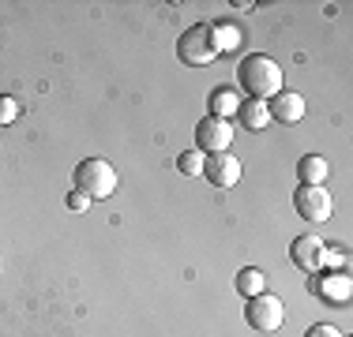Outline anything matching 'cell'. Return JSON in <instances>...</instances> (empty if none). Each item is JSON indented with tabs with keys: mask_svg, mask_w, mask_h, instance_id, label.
<instances>
[{
	"mask_svg": "<svg viewBox=\"0 0 353 337\" xmlns=\"http://www.w3.org/2000/svg\"><path fill=\"white\" fill-rule=\"evenodd\" d=\"M237 83L252 101H267L282 90V67L267 53H252L237 64Z\"/></svg>",
	"mask_w": 353,
	"mask_h": 337,
	"instance_id": "1",
	"label": "cell"
},
{
	"mask_svg": "<svg viewBox=\"0 0 353 337\" xmlns=\"http://www.w3.org/2000/svg\"><path fill=\"white\" fill-rule=\"evenodd\" d=\"M72 184H75L72 191H79V195H87L90 202H98V199H109L121 188V176H117V168L109 165L105 157H83L72 173Z\"/></svg>",
	"mask_w": 353,
	"mask_h": 337,
	"instance_id": "2",
	"label": "cell"
},
{
	"mask_svg": "<svg viewBox=\"0 0 353 337\" xmlns=\"http://www.w3.org/2000/svg\"><path fill=\"white\" fill-rule=\"evenodd\" d=\"M176 56H181V64H188V67H207L211 64L218 56L214 23H192V27L181 34V41H176Z\"/></svg>",
	"mask_w": 353,
	"mask_h": 337,
	"instance_id": "3",
	"label": "cell"
},
{
	"mask_svg": "<svg viewBox=\"0 0 353 337\" xmlns=\"http://www.w3.org/2000/svg\"><path fill=\"white\" fill-rule=\"evenodd\" d=\"M245 318H248V326H252L256 334H274V330H282V323H285V307H282L279 296H271V292H259V296L248 300Z\"/></svg>",
	"mask_w": 353,
	"mask_h": 337,
	"instance_id": "4",
	"label": "cell"
},
{
	"mask_svg": "<svg viewBox=\"0 0 353 337\" xmlns=\"http://www.w3.org/2000/svg\"><path fill=\"white\" fill-rule=\"evenodd\" d=\"M230 142H233V124L222 120V116H203L196 124V150L199 154H230Z\"/></svg>",
	"mask_w": 353,
	"mask_h": 337,
	"instance_id": "5",
	"label": "cell"
},
{
	"mask_svg": "<svg viewBox=\"0 0 353 337\" xmlns=\"http://www.w3.org/2000/svg\"><path fill=\"white\" fill-rule=\"evenodd\" d=\"M293 210H297L305 221H331L334 214V199L327 188H308V184H297L293 191Z\"/></svg>",
	"mask_w": 353,
	"mask_h": 337,
	"instance_id": "6",
	"label": "cell"
},
{
	"mask_svg": "<svg viewBox=\"0 0 353 337\" xmlns=\"http://www.w3.org/2000/svg\"><path fill=\"white\" fill-rule=\"evenodd\" d=\"M290 259L297 270H305V274H323L327 270V243L319 240V236H297V240L290 243Z\"/></svg>",
	"mask_w": 353,
	"mask_h": 337,
	"instance_id": "7",
	"label": "cell"
},
{
	"mask_svg": "<svg viewBox=\"0 0 353 337\" xmlns=\"http://www.w3.org/2000/svg\"><path fill=\"white\" fill-rule=\"evenodd\" d=\"M312 292L323 303H331V307H342V303H350L353 296V281H350V274L346 270H331V274H316L312 277Z\"/></svg>",
	"mask_w": 353,
	"mask_h": 337,
	"instance_id": "8",
	"label": "cell"
},
{
	"mask_svg": "<svg viewBox=\"0 0 353 337\" xmlns=\"http://www.w3.org/2000/svg\"><path fill=\"white\" fill-rule=\"evenodd\" d=\"M203 176L211 180V188H237L241 184V157L233 154H207L203 157Z\"/></svg>",
	"mask_w": 353,
	"mask_h": 337,
	"instance_id": "9",
	"label": "cell"
},
{
	"mask_svg": "<svg viewBox=\"0 0 353 337\" xmlns=\"http://www.w3.org/2000/svg\"><path fill=\"white\" fill-rule=\"evenodd\" d=\"M267 113L279 124H301V116H305V98H301L297 90H279V94L267 101Z\"/></svg>",
	"mask_w": 353,
	"mask_h": 337,
	"instance_id": "10",
	"label": "cell"
},
{
	"mask_svg": "<svg viewBox=\"0 0 353 337\" xmlns=\"http://www.w3.org/2000/svg\"><path fill=\"white\" fill-rule=\"evenodd\" d=\"M327 173H331V165L323 154H305L297 162V184H308V188H323Z\"/></svg>",
	"mask_w": 353,
	"mask_h": 337,
	"instance_id": "11",
	"label": "cell"
},
{
	"mask_svg": "<svg viewBox=\"0 0 353 337\" xmlns=\"http://www.w3.org/2000/svg\"><path fill=\"white\" fill-rule=\"evenodd\" d=\"M237 109H241V94L230 87H218V90H211V98H207V116L230 120V116H237Z\"/></svg>",
	"mask_w": 353,
	"mask_h": 337,
	"instance_id": "12",
	"label": "cell"
},
{
	"mask_svg": "<svg viewBox=\"0 0 353 337\" xmlns=\"http://www.w3.org/2000/svg\"><path fill=\"white\" fill-rule=\"evenodd\" d=\"M237 120H241V128H248V131H263L267 124H271L267 101H252V98H245V101H241V109H237Z\"/></svg>",
	"mask_w": 353,
	"mask_h": 337,
	"instance_id": "13",
	"label": "cell"
},
{
	"mask_svg": "<svg viewBox=\"0 0 353 337\" xmlns=\"http://www.w3.org/2000/svg\"><path fill=\"white\" fill-rule=\"evenodd\" d=\"M237 292H241V296H259V292H267V274H263V270H256V266H245V270H241V274H237Z\"/></svg>",
	"mask_w": 353,
	"mask_h": 337,
	"instance_id": "14",
	"label": "cell"
},
{
	"mask_svg": "<svg viewBox=\"0 0 353 337\" xmlns=\"http://www.w3.org/2000/svg\"><path fill=\"white\" fill-rule=\"evenodd\" d=\"M241 34H237V27H230V23H214V49L218 53H230V49H237L241 45Z\"/></svg>",
	"mask_w": 353,
	"mask_h": 337,
	"instance_id": "15",
	"label": "cell"
},
{
	"mask_svg": "<svg viewBox=\"0 0 353 337\" xmlns=\"http://www.w3.org/2000/svg\"><path fill=\"white\" fill-rule=\"evenodd\" d=\"M176 168H181L184 176H203V154H199V150H184V154L176 157Z\"/></svg>",
	"mask_w": 353,
	"mask_h": 337,
	"instance_id": "16",
	"label": "cell"
},
{
	"mask_svg": "<svg viewBox=\"0 0 353 337\" xmlns=\"http://www.w3.org/2000/svg\"><path fill=\"white\" fill-rule=\"evenodd\" d=\"M15 116H19V101L8 98V94H0V128H8Z\"/></svg>",
	"mask_w": 353,
	"mask_h": 337,
	"instance_id": "17",
	"label": "cell"
},
{
	"mask_svg": "<svg viewBox=\"0 0 353 337\" xmlns=\"http://www.w3.org/2000/svg\"><path fill=\"white\" fill-rule=\"evenodd\" d=\"M305 337H342V334L334 330L331 323H316V326H308V330H305Z\"/></svg>",
	"mask_w": 353,
	"mask_h": 337,
	"instance_id": "18",
	"label": "cell"
},
{
	"mask_svg": "<svg viewBox=\"0 0 353 337\" xmlns=\"http://www.w3.org/2000/svg\"><path fill=\"white\" fill-rule=\"evenodd\" d=\"M68 210L83 214V210H90V199H87V195H79V191H72V195H68Z\"/></svg>",
	"mask_w": 353,
	"mask_h": 337,
	"instance_id": "19",
	"label": "cell"
}]
</instances>
